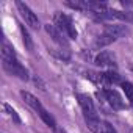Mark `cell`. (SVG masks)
Wrapping results in <instances>:
<instances>
[{"instance_id": "6da1fadb", "label": "cell", "mask_w": 133, "mask_h": 133, "mask_svg": "<svg viewBox=\"0 0 133 133\" xmlns=\"http://www.w3.org/2000/svg\"><path fill=\"white\" fill-rule=\"evenodd\" d=\"M127 33H128V28H127L125 25H117V24H114V25H107V27L103 28V31L97 36V39H96V42H94V47H96V49H102V47H105V45H110V44L116 42L117 39L124 38Z\"/></svg>"}, {"instance_id": "7a4b0ae2", "label": "cell", "mask_w": 133, "mask_h": 133, "mask_svg": "<svg viewBox=\"0 0 133 133\" xmlns=\"http://www.w3.org/2000/svg\"><path fill=\"white\" fill-rule=\"evenodd\" d=\"M21 96H22V99L25 100V103L30 105V107L38 113V116L42 119V122H44L45 125H49L50 128L56 130V121H55V117L44 108V105L38 100V97H35L33 94H30L28 91H21Z\"/></svg>"}, {"instance_id": "3957f363", "label": "cell", "mask_w": 133, "mask_h": 133, "mask_svg": "<svg viewBox=\"0 0 133 133\" xmlns=\"http://www.w3.org/2000/svg\"><path fill=\"white\" fill-rule=\"evenodd\" d=\"M66 6L77 11L92 13V14H99L108 10V5L105 2H100V0H74V2H66Z\"/></svg>"}, {"instance_id": "277c9868", "label": "cell", "mask_w": 133, "mask_h": 133, "mask_svg": "<svg viewBox=\"0 0 133 133\" xmlns=\"http://www.w3.org/2000/svg\"><path fill=\"white\" fill-rule=\"evenodd\" d=\"M53 25H55L63 35L68 36L69 39H77L78 31H77V28H75V25H74L71 16L64 14V13H56V14L53 16Z\"/></svg>"}, {"instance_id": "5b68a950", "label": "cell", "mask_w": 133, "mask_h": 133, "mask_svg": "<svg viewBox=\"0 0 133 133\" xmlns=\"http://www.w3.org/2000/svg\"><path fill=\"white\" fill-rule=\"evenodd\" d=\"M2 64H3V69L10 74L14 75L21 80H28V71L24 68V66L19 63L17 56H8V58H2Z\"/></svg>"}, {"instance_id": "8992f818", "label": "cell", "mask_w": 133, "mask_h": 133, "mask_svg": "<svg viewBox=\"0 0 133 133\" xmlns=\"http://www.w3.org/2000/svg\"><path fill=\"white\" fill-rule=\"evenodd\" d=\"M94 19L99 22V21H113V19H117V21H122V22H130L133 24V11H119V10H107V11H102L99 14H94Z\"/></svg>"}, {"instance_id": "52a82bcc", "label": "cell", "mask_w": 133, "mask_h": 133, "mask_svg": "<svg viewBox=\"0 0 133 133\" xmlns=\"http://www.w3.org/2000/svg\"><path fill=\"white\" fill-rule=\"evenodd\" d=\"M16 8H17V11L21 13V16H22V19L27 22V25H30L31 28H35V30H38L39 28V19H38V16L31 11V8L27 5V3H24V2H16Z\"/></svg>"}, {"instance_id": "ba28073f", "label": "cell", "mask_w": 133, "mask_h": 133, "mask_svg": "<svg viewBox=\"0 0 133 133\" xmlns=\"http://www.w3.org/2000/svg\"><path fill=\"white\" fill-rule=\"evenodd\" d=\"M77 100H78V105L82 107V111H83V116L85 119H94V117H99L97 116V111H96V107H94V102L91 100V97L88 94H75Z\"/></svg>"}, {"instance_id": "9c48e42d", "label": "cell", "mask_w": 133, "mask_h": 133, "mask_svg": "<svg viewBox=\"0 0 133 133\" xmlns=\"http://www.w3.org/2000/svg\"><path fill=\"white\" fill-rule=\"evenodd\" d=\"M103 96H105V100L108 102V105H110L113 110L119 111V110H124V108H125V102H124L122 96H121L116 89H113V88H105V89H103Z\"/></svg>"}, {"instance_id": "30bf717a", "label": "cell", "mask_w": 133, "mask_h": 133, "mask_svg": "<svg viewBox=\"0 0 133 133\" xmlns=\"http://www.w3.org/2000/svg\"><path fill=\"white\" fill-rule=\"evenodd\" d=\"M94 63H96L97 66H100V68H108L110 71L114 69L116 66H117V63H116V55H114L113 52H108V50H102L100 53H97L96 58H94Z\"/></svg>"}, {"instance_id": "8fae6325", "label": "cell", "mask_w": 133, "mask_h": 133, "mask_svg": "<svg viewBox=\"0 0 133 133\" xmlns=\"http://www.w3.org/2000/svg\"><path fill=\"white\" fill-rule=\"evenodd\" d=\"M45 31L50 35V38L56 42V44H59L61 45V49L64 47V49H68V39H66V35H63L55 25H50V24H47L45 25Z\"/></svg>"}, {"instance_id": "7c38bea8", "label": "cell", "mask_w": 133, "mask_h": 133, "mask_svg": "<svg viewBox=\"0 0 133 133\" xmlns=\"http://www.w3.org/2000/svg\"><path fill=\"white\" fill-rule=\"evenodd\" d=\"M94 133H117V131H116V128H114L110 122L102 121V122L99 124V127L94 130Z\"/></svg>"}, {"instance_id": "4fadbf2b", "label": "cell", "mask_w": 133, "mask_h": 133, "mask_svg": "<svg viewBox=\"0 0 133 133\" xmlns=\"http://www.w3.org/2000/svg\"><path fill=\"white\" fill-rule=\"evenodd\" d=\"M3 110L8 113V116H10V117H11V119H13L16 124H21V122H22V119H21V116L17 114V111H16V110H14V108H13L10 103L3 102Z\"/></svg>"}, {"instance_id": "5bb4252c", "label": "cell", "mask_w": 133, "mask_h": 133, "mask_svg": "<svg viewBox=\"0 0 133 133\" xmlns=\"http://www.w3.org/2000/svg\"><path fill=\"white\" fill-rule=\"evenodd\" d=\"M121 88H122V91L125 92V97L130 100V103L133 105V85L130 83V82H127V80H124L122 83H121Z\"/></svg>"}, {"instance_id": "9a60e30c", "label": "cell", "mask_w": 133, "mask_h": 133, "mask_svg": "<svg viewBox=\"0 0 133 133\" xmlns=\"http://www.w3.org/2000/svg\"><path fill=\"white\" fill-rule=\"evenodd\" d=\"M21 33H22V39H24V45L31 52L33 50V41H31V38H30V35H28V31L25 30V27L24 25H21Z\"/></svg>"}, {"instance_id": "2e32d148", "label": "cell", "mask_w": 133, "mask_h": 133, "mask_svg": "<svg viewBox=\"0 0 133 133\" xmlns=\"http://www.w3.org/2000/svg\"><path fill=\"white\" fill-rule=\"evenodd\" d=\"M130 68H131V71H133V64H131V66H130Z\"/></svg>"}]
</instances>
